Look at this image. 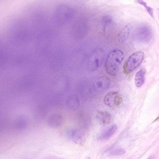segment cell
Segmentation results:
<instances>
[{
	"mask_svg": "<svg viewBox=\"0 0 159 159\" xmlns=\"http://www.w3.org/2000/svg\"><path fill=\"white\" fill-rule=\"evenodd\" d=\"M124 58V53L120 50L116 49L110 51L107 55L105 62V69L107 73L111 75H116Z\"/></svg>",
	"mask_w": 159,
	"mask_h": 159,
	"instance_id": "obj_1",
	"label": "cell"
},
{
	"mask_svg": "<svg viewBox=\"0 0 159 159\" xmlns=\"http://www.w3.org/2000/svg\"><path fill=\"white\" fill-rule=\"evenodd\" d=\"M74 12L73 9L69 6L65 4H59L54 10V20L58 23H65L72 18Z\"/></svg>",
	"mask_w": 159,
	"mask_h": 159,
	"instance_id": "obj_2",
	"label": "cell"
},
{
	"mask_svg": "<svg viewBox=\"0 0 159 159\" xmlns=\"http://www.w3.org/2000/svg\"><path fill=\"white\" fill-rule=\"evenodd\" d=\"M144 57V54L141 51L136 52L131 55L124 64V73L128 74L132 72L142 62Z\"/></svg>",
	"mask_w": 159,
	"mask_h": 159,
	"instance_id": "obj_3",
	"label": "cell"
},
{
	"mask_svg": "<svg viewBox=\"0 0 159 159\" xmlns=\"http://www.w3.org/2000/svg\"><path fill=\"white\" fill-rule=\"evenodd\" d=\"M135 35L138 41L143 42L150 41L152 37L153 33L151 28L146 24L139 25L135 30Z\"/></svg>",
	"mask_w": 159,
	"mask_h": 159,
	"instance_id": "obj_4",
	"label": "cell"
},
{
	"mask_svg": "<svg viewBox=\"0 0 159 159\" xmlns=\"http://www.w3.org/2000/svg\"><path fill=\"white\" fill-rule=\"evenodd\" d=\"M122 101L121 95L117 92L112 91L107 93L104 98L105 104L111 107L119 106Z\"/></svg>",
	"mask_w": 159,
	"mask_h": 159,
	"instance_id": "obj_5",
	"label": "cell"
},
{
	"mask_svg": "<svg viewBox=\"0 0 159 159\" xmlns=\"http://www.w3.org/2000/svg\"><path fill=\"white\" fill-rule=\"evenodd\" d=\"M65 134L68 139L78 144H82L84 141V137L77 129L69 128L66 129Z\"/></svg>",
	"mask_w": 159,
	"mask_h": 159,
	"instance_id": "obj_6",
	"label": "cell"
},
{
	"mask_svg": "<svg viewBox=\"0 0 159 159\" xmlns=\"http://www.w3.org/2000/svg\"><path fill=\"white\" fill-rule=\"evenodd\" d=\"M103 54V51L100 49H97L93 52L91 59L92 68L95 69L100 66L102 61Z\"/></svg>",
	"mask_w": 159,
	"mask_h": 159,
	"instance_id": "obj_7",
	"label": "cell"
},
{
	"mask_svg": "<svg viewBox=\"0 0 159 159\" xmlns=\"http://www.w3.org/2000/svg\"><path fill=\"white\" fill-rule=\"evenodd\" d=\"M63 122V119L61 115L58 114L51 115L48 119V125L52 128H57L60 127Z\"/></svg>",
	"mask_w": 159,
	"mask_h": 159,
	"instance_id": "obj_8",
	"label": "cell"
},
{
	"mask_svg": "<svg viewBox=\"0 0 159 159\" xmlns=\"http://www.w3.org/2000/svg\"><path fill=\"white\" fill-rule=\"evenodd\" d=\"M110 84V81L108 78L105 76H102L96 81L95 86L98 90L102 91L107 89Z\"/></svg>",
	"mask_w": 159,
	"mask_h": 159,
	"instance_id": "obj_9",
	"label": "cell"
},
{
	"mask_svg": "<svg viewBox=\"0 0 159 159\" xmlns=\"http://www.w3.org/2000/svg\"><path fill=\"white\" fill-rule=\"evenodd\" d=\"M96 117L98 120L102 124H108L111 122V115L107 111H98Z\"/></svg>",
	"mask_w": 159,
	"mask_h": 159,
	"instance_id": "obj_10",
	"label": "cell"
},
{
	"mask_svg": "<svg viewBox=\"0 0 159 159\" xmlns=\"http://www.w3.org/2000/svg\"><path fill=\"white\" fill-rule=\"evenodd\" d=\"M146 72V71L145 68H141L136 73L134 81L135 84L137 87H140L143 84Z\"/></svg>",
	"mask_w": 159,
	"mask_h": 159,
	"instance_id": "obj_11",
	"label": "cell"
},
{
	"mask_svg": "<svg viewBox=\"0 0 159 159\" xmlns=\"http://www.w3.org/2000/svg\"><path fill=\"white\" fill-rule=\"evenodd\" d=\"M117 128L116 125H112L100 134L99 139L101 140H106L109 139L115 133Z\"/></svg>",
	"mask_w": 159,
	"mask_h": 159,
	"instance_id": "obj_12",
	"label": "cell"
},
{
	"mask_svg": "<svg viewBox=\"0 0 159 159\" xmlns=\"http://www.w3.org/2000/svg\"><path fill=\"white\" fill-rule=\"evenodd\" d=\"M130 31V26L126 25L118 34L117 38L118 42L121 43L127 39L129 35Z\"/></svg>",
	"mask_w": 159,
	"mask_h": 159,
	"instance_id": "obj_13",
	"label": "cell"
},
{
	"mask_svg": "<svg viewBox=\"0 0 159 159\" xmlns=\"http://www.w3.org/2000/svg\"><path fill=\"white\" fill-rule=\"evenodd\" d=\"M27 124V120L24 116H20L17 118L14 122V125L16 128L21 129H24Z\"/></svg>",
	"mask_w": 159,
	"mask_h": 159,
	"instance_id": "obj_14",
	"label": "cell"
},
{
	"mask_svg": "<svg viewBox=\"0 0 159 159\" xmlns=\"http://www.w3.org/2000/svg\"><path fill=\"white\" fill-rule=\"evenodd\" d=\"M66 104L68 107L71 109H74L77 107L79 103V101L77 99L70 98L66 101Z\"/></svg>",
	"mask_w": 159,
	"mask_h": 159,
	"instance_id": "obj_15",
	"label": "cell"
},
{
	"mask_svg": "<svg viewBox=\"0 0 159 159\" xmlns=\"http://www.w3.org/2000/svg\"><path fill=\"white\" fill-rule=\"evenodd\" d=\"M137 2L144 7L148 12L153 17V10L152 8L147 6L146 3L142 0H137Z\"/></svg>",
	"mask_w": 159,
	"mask_h": 159,
	"instance_id": "obj_16",
	"label": "cell"
},
{
	"mask_svg": "<svg viewBox=\"0 0 159 159\" xmlns=\"http://www.w3.org/2000/svg\"><path fill=\"white\" fill-rule=\"evenodd\" d=\"M125 151L122 148H119L113 150L111 151L109 154L111 156H119L124 154Z\"/></svg>",
	"mask_w": 159,
	"mask_h": 159,
	"instance_id": "obj_17",
	"label": "cell"
},
{
	"mask_svg": "<svg viewBox=\"0 0 159 159\" xmlns=\"http://www.w3.org/2000/svg\"><path fill=\"white\" fill-rule=\"evenodd\" d=\"M102 20L104 25H106L111 23L112 21V18L110 16L106 15L103 16Z\"/></svg>",
	"mask_w": 159,
	"mask_h": 159,
	"instance_id": "obj_18",
	"label": "cell"
}]
</instances>
